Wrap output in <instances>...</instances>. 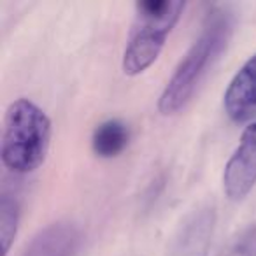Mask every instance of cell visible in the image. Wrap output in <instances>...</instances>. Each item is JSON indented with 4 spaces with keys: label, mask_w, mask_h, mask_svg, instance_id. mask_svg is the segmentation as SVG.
Instances as JSON below:
<instances>
[{
    "label": "cell",
    "mask_w": 256,
    "mask_h": 256,
    "mask_svg": "<svg viewBox=\"0 0 256 256\" xmlns=\"http://www.w3.org/2000/svg\"><path fill=\"white\" fill-rule=\"evenodd\" d=\"M232 32H234V16L228 9L212 8L207 12L200 36L186 51L160 95L158 110L164 116L178 114L188 106L207 72L226 50Z\"/></svg>",
    "instance_id": "6da1fadb"
},
{
    "label": "cell",
    "mask_w": 256,
    "mask_h": 256,
    "mask_svg": "<svg viewBox=\"0 0 256 256\" xmlns=\"http://www.w3.org/2000/svg\"><path fill=\"white\" fill-rule=\"evenodd\" d=\"M51 140V120L37 104L18 98L9 104L2 124L0 156L8 170L30 174L46 160Z\"/></svg>",
    "instance_id": "7a4b0ae2"
},
{
    "label": "cell",
    "mask_w": 256,
    "mask_h": 256,
    "mask_svg": "<svg viewBox=\"0 0 256 256\" xmlns=\"http://www.w3.org/2000/svg\"><path fill=\"white\" fill-rule=\"evenodd\" d=\"M186 4L181 0H144L136 4L121 67L126 76H139L160 56L167 37L178 25Z\"/></svg>",
    "instance_id": "3957f363"
},
{
    "label": "cell",
    "mask_w": 256,
    "mask_h": 256,
    "mask_svg": "<svg viewBox=\"0 0 256 256\" xmlns=\"http://www.w3.org/2000/svg\"><path fill=\"white\" fill-rule=\"evenodd\" d=\"M256 186V121L246 126L238 146L224 165L223 190L234 202L244 200Z\"/></svg>",
    "instance_id": "277c9868"
},
{
    "label": "cell",
    "mask_w": 256,
    "mask_h": 256,
    "mask_svg": "<svg viewBox=\"0 0 256 256\" xmlns=\"http://www.w3.org/2000/svg\"><path fill=\"white\" fill-rule=\"evenodd\" d=\"M216 226V209L200 206L190 210L179 223L167 256H207Z\"/></svg>",
    "instance_id": "5b68a950"
},
{
    "label": "cell",
    "mask_w": 256,
    "mask_h": 256,
    "mask_svg": "<svg viewBox=\"0 0 256 256\" xmlns=\"http://www.w3.org/2000/svg\"><path fill=\"white\" fill-rule=\"evenodd\" d=\"M81 230L72 221H54L40 228L18 252V256H78Z\"/></svg>",
    "instance_id": "8992f818"
},
{
    "label": "cell",
    "mask_w": 256,
    "mask_h": 256,
    "mask_svg": "<svg viewBox=\"0 0 256 256\" xmlns=\"http://www.w3.org/2000/svg\"><path fill=\"white\" fill-rule=\"evenodd\" d=\"M223 106L228 116L237 121L256 110V54H252L234 76L224 92Z\"/></svg>",
    "instance_id": "52a82bcc"
},
{
    "label": "cell",
    "mask_w": 256,
    "mask_h": 256,
    "mask_svg": "<svg viewBox=\"0 0 256 256\" xmlns=\"http://www.w3.org/2000/svg\"><path fill=\"white\" fill-rule=\"evenodd\" d=\"M130 140V130L120 120H107L93 130L92 150L100 158H114L124 151Z\"/></svg>",
    "instance_id": "ba28073f"
},
{
    "label": "cell",
    "mask_w": 256,
    "mask_h": 256,
    "mask_svg": "<svg viewBox=\"0 0 256 256\" xmlns=\"http://www.w3.org/2000/svg\"><path fill=\"white\" fill-rule=\"evenodd\" d=\"M20 224V206L18 200L4 193L0 198V242H2V256H8L11 246L18 234Z\"/></svg>",
    "instance_id": "9c48e42d"
},
{
    "label": "cell",
    "mask_w": 256,
    "mask_h": 256,
    "mask_svg": "<svg viewBox=\"0 0 256 256\" xmlns=\"http://www.w3.org/2000/svg\"><path fill=\"white\" fill-rule=\"evenodd\" d=\"M223 256H256V224L244 228L224 249Z\"/></svg>",
    "instance_id": "30bf717a"
}]
</instances>
